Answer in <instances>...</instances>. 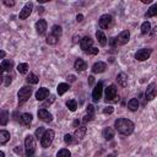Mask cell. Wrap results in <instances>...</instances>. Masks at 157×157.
<instances>
[{
    "instance_id": "cell-1",
    "label": "cell",
    "mask_w": 157,
    "mask_h": 157,
    "mask_svg": "<svg viewBox=\"0 0 157 157\" xmlns=\"http://www.w3.org/2000/svg\"><path fill=\"white\" fill-rule=\"evenodd\" d=\"M115 129L118 132L123 134V135H130L132 131H134V123L129 119H125V118H119L115 120Z\"/></svg>"
},
{
    "instance_id": "cell-2",
    "label": "cell",
    "mask_w": 157,
    "mask_h": 157,
    "mask_svg": "<svg viewBox=\"0 0 157 157\" xmlns=\"http://www.w3.org/2000/svg\"><path fill=\"white\" fill-rule=\"evenodd\" d=\"M25 148H26V155L25 157H33L34 151H36V139L32 135H27L25 139Z\"/></svg>"
},
{
    "instance_id": "cell-3",
    "label": "cell",
    "mask_w": 157,
    "mask_h": 157,
    "mask_svg": "<svg viewBox=\"0 0 157 157\" xmlns=\"http://www.w3.org/2000/svg\"><path fill=\"white\" fill-rule=\"evenodd\" d=\"M54 136H55V132H54L52 129L45 130L44 134H43V136H42V139H40V145H42V147H44V148L49 147V146L52 145L53 140H54Z\"/></svg>"
},
{
    "instance_id": "cell-4",
    "label": "cell",
    "mask_w": 157,
    "mask_h": 157,
    "mask_svg": "<svg viewBox=\"0 0 157 157\" xmlns=\"http://www.w3.org/2000/svg\"><path fill=\"white\" fill-rule=\"evenodd\" d=\"M32 94V88L29 86H23L22 88H20V91L17 92V96H18V102L20 103H23L26 102Z\"/></svg>"
},
{
    "instance_id": "cell-5",
    "label": "cell",
    "mask_w": 157,
    "mask_h": 157,
    "mask_svg": "<svg viewBox=\"0 0 157 157\" xmlns=\"http://www.w3.org/2000/svg\"><path fill=\"white\" fill-rule=\"evenodd\" d=\"M112 23H113V17H112L110 15H108V13L102 15V16L99 17V20H98V25H99V27L103 28V29L109 28V27L112 26Z\"/></svg>"
},
{
    "instance_id": "cell-6",
    "label": "cell",
    "mask_w": 157,
    "mask_h": 157,
    "mask_svg": "<svg viewBox=\"0 0 157 157\" xmlns=\"http://www.w3.org/2000/svg\"><path fill=\"white\" fill-rule=\"evenodd\" d=\"M151 53H152V49H150V48H142V49H140V50L136 52V54H135V59L139 60V61L147 60V59L150 58Z\"/></svg>"
},
{
    "instance_id": "cell-7",
    "label": "cell",
    "mask_w": 157,
    "mask_h": 157,
    "mask_svg": "<svg viewBox=\"0 0 157 157\" xmlns=\"http://www.w3.org/2000/svg\"><path fill=\"white\" fill-rule=\"evenodd\" d=\"M117 94H118V91H117L115 85H110L105 88V99H107V102L108 101H115Z\"/></svg>"
},
{
    "instance_id": "cell-8",
    "label": "cell",
    "mask_w": 157,
    "mask_h": 157,
    "mask_svg": "<svg viewBox=\"0 0 157 157\" xmlns=\"http://www.w3.org/2000/svg\"><path fill=\"white\" fill-rule=\"evenodd\" d=\"M38 118H39L42 121H44V123H50V121L53 120V115H52L45 108L38 109Z\"/></svg>"
},
{
    "instance_id": "cell-9",
    "label": "cell",
    "mask_w": 157,
    "mask_h": 157,
    "mask_svg": "<svg viewBox=\"0 0 157 157\" xmlns=\"http://www.w3.org/2000/svg\"><path fill=\"white\" fill-rule=\"evenodd\" d=\"M32 7H33V4H32V2H27V4L23 6V9L20 11V15H18L20 20H26V18L31 15V12H32Z\"/></svg>"
},
{
    "instance_id": "cell-10",
    "label": "cell",
    "mask_w": 157,
    "mask_h": 157,
    "mask_svg": "<svg viewBox=\"0 0 157 157\" xmlns=\"http://www.w3.org/2000/svg\"><path fill=\"white\" fill-rule=\"evenodd\" d=\"M129 39H130V32H129V31H123V32H120L119 36L115 38V40H117V43H118L119 45L126 44V43L129 42Z\"/></svg>"
},
{
    "instance_id": "cell-11",
    "label": "cell",
    "mask_w": 157,
    "mask_h": 157,
    "mask_svg": "<svg viewBox=\"0 0 157 157\" xmlns=\"http://www.w3.org/2000/svg\"><path fill=\"white\" fill-rule=\"evenodd\" d=\"M102 92H103V83L102 82H98L97 85H96V87L93 88V91H92V98H93V101H99V98L102 97Z\"/></svg>"
},
{
    "instance_id": "cell-12",
    "label": "cell",
    "mask_w": 157,
    "mask_h": 157,
    "mask_svg": "<svg viewBox=\"0 0 157 157\" xmlns=\"http://www.w3.org/2000/svg\"><path fill=\"white\" fill-rule=\"evenodd\" d=\"M155 82H152V83H150L148 86H147V90H146V99L147 101H152L155 97H156V88H155Z\"/></svg>"
},
{
    "instance_id": "cell-13",
    "label": "cell",
    "mask_w": 157,
    "mask_h": 157,
    "mask_svg": "<svg viewBox=\"0 0 157 157\" xmlns=\"http://www.w3.org/2000/svg\"><path fill=\"white\" fill-rule=\"evenodd\" d=\"M48 96H49V90L45 87H40L36 92V99L37 101H44L45 98H48Z\"/></svg>"
},
{
    "instance_id": "cell-14",
    "label": "cell",
    "mask_w": 157,
    "mask_h": 157,
    "mask_svg": "<svg viewBox=\"0 0 157 157\" xmlns=\"http://www.w3.org/2000/svg\"><path fill=\"white\" fill-rule=\"evenodd\" d=\"M92 44H93V39H92L91 37H83V38L80 40V47H81V49H83L85 52H86L87 49H90V48L92 47Z\"/></svg>"
},
{
    "instance_id": "cell-15",
    "label": "cell",
    "mask_w": 157,
    "mask_h": 157,
    "mask_svg": "<svg viewBox=\"0 0 157 157\" xmlns=\"http://www.w3.org/2000/svg\"><path fill=\"white\" fill-rule=\"evenodd\" d=\"M105 69H107V65H105V63H103V61L94 63V64H93V66H92V71H93L94 74L104 72V71H105Z\"/></svg>"
},
{
    "instance_id": "cell-16",
    "label": "cell",
    "mask_w": 157,
    "mask_h": 157,
    "mask_svg": "<svg viewBox=\"0 0 157 157\" xmlns=\"http://www.w3.org/2000/svg\"><path fill=\"white\" fill-rule=\"evenodd\" d=\"M74 67H75V70L76 71H83V70H86L87 69V64H86V61L83 60V59H76V61L74 63Z\"/></svg>"
},
{
    "instance_id": "cell-17",
    "label": "cell",
    "mask_w": 157,
    "mask_h": 157,
    "mask_svg": "<svg viewBox=\"0 0 157 157\" xmlns=\"http://www.w3.org/2000/svg\"><path fill=\"white\" fill-rule=\"evenodd\" d=\"M13 66V63L12 60H9V59H4L1 65H0V71L1 72H5V71H10Z\"/></svg>"
},
{
    "instance_id": "cell-18",
    "label": "cell",
    "mask_w": 157,
    "mask_h": 157,
    "mask_svg": "<svg viewBox=\"0 0 157 157\" xmlns=\"http://www.w3.org/2000/svg\"><path fill=\"white\" fill-rule=\"evenodd\" d=\"M36 29L39 34H44L45 33V29H47V22L45 20H39L36 22Z\"/></svg>"
},
{
    "instance_id": "cell-19",
    "label": "cell",
    "mask_w": 157,
    "mask_h": 157,
    "mask_svg": "<svg viewBox=\"0 0 157 157\" xmlns=\"http://www.w3.org/2000/svg\"><path fill=\"white\" fill-rule=\"evenodd\" d=\"M117 81H118V83H119L121 87H126V85H128V75H126L125 72H120V74H118V76H117Z\"/></svg>"
},
{
    "instance_id": "cell-20",
    "label": "cell",
    "mask_w": 157,
    "mask_h": 157,
    "mask_svg": "<svg viewBox=\"0 0 157 157\" xmlns=\"http://www.w3.org/2000/svg\"><path fill=\"white\" fill-rule=\"evenodd\" d=\"M32 114L31 113H23L22 115H21V123L23 124V125H26V126H29L31 125V123H32Z\"/></svg>"
},
{
    "instance_id": "cell-21",
    "label": "cell",
    "mask_w": 157,
    "mask_h": 157,
    "mask_svg": "<svg viewBox=\"0 0 157 157\" xmlns=\"http://www.w3.org/2000/svg\"><path fill=\"white\" fill-rule=\"evenodd\" d=\"M102 135H103V137L105 139V140H112L113 137H114V130H113V128H105L103 131H102Z\"/></svg>"
},
{
    "instance_id": "cell-22",
    "label": "cell",
    "mask_w": 157,
    "mask_h": 157,
    "mask_svg": "<svg viewBox=\"0 0 157 157\" xmlns=\"http://www.w3.org/2000/svg\"><path fill=\"white\" fill-rule=\"evenodd\" d=\"M86 135V126H80L75 130V137L77 140H82Z\"/></svg>"
},
{
    "instance_id": "cell-23",
    "label": "cell",
    "mask_w": 157,
    "mask_h": 157,
    "mask_svg": "<svg viewBox=\"0 0 157 157\" xmlns=\"http://www.w3.org/2000/svg\"><path fill=\"white\" fill-rule=\"evenodd\" d=\"M96 38L98 39V42H99V44H101L102 47H104V45L107 44V37L104 36V33H103L102 31H97V32H96Z\"/></svg>"
},
{
    "instance_id": "cell-24",
    "label": "cell",
    "mask_w": 157,
    "mask_h": 157,
    "mask_svg": "<svg viewBox=\"0 0 157 157\" xmlns=\"http://www.w3.org/2000/svg\"><path fill=\"white\" fill-rule=\"evenodd\" d=\"M10 140V132L6 130H0V144L4 145Z\"/></svg>"
},
{
    "instance_id": "cell-25",
    "label": "cell",
    "mask_w": 157,
    "mask_h": 157,
    "mask_svg": "<svg viewBox=\"0 0 157 157\" xmlns=\"http://www.w3.org/2000/svg\"><path fill=\"white\" fill-rule=\"evenodd\" d=\"M69 88H70V86L67 85V83H59L58 85V87H56V91H58V94L59 96H61V94H64L65 92H67L69 91Z\"/></svg>"
},
{
    "instance_id": "cell-26",
    "label": "cell",
    "mask_w": 157,
    "mask_h": 157,
    "mask_svg": "<svg viewBox=\"0 0 157 157\" xmlns=\"http://www.w3.org/2000/svg\"><path fill=\"white\" fill-rule=\"evenodd\" d=\"M128 108H129L131 112L137 110V108H139V101H137L136 98H131V99L128 102Z\"/></svg>"
},
{
    "instance_id": "cell-27",
    "label": "cell",
    "mask_w": 157,
    "mask_h": 157,
    "mask_svg": "<svg viewBox=\"0 0 157 157\" xmlns=\"http://www.w3.org/2000/svg\"><path fill=\"white\" fill-rule=\"evenodd\" d=\"M9 121V112L7 110H1L0 112V124L6 125Z\"/></svg>"
},
{
    "instance_id": "cell-28",
    "label": "cell",
    "mask_w": 157,
    "mask_h": 157,
    "mask_svg": "<svg viewBox=\"0 0 157 157\" xmlns=\"http://www.w3.org/2000/svg\"><path fill=\"white\" fill-rule=\"evenodd\" d=\"M156 13H157V4L152 5V6L147 10V12H146V15H145V16H146L147 18H150V17H153Z\"/></svg>"
},
{
    "instance_id": "cell-29",
    "label": "cell",
    "mask_w": 157,
    "mask_h": 157,
    "mask_svg": "<svg viewBox=\"0 0 157 157\" xmlns=\"http://www.w3.org/2000/svg\"><path fill=\"white\" fill-rule=\"evenodd\" d=\"M61 32H63V31H61V27L58 26V25H55V26L52 27V33H50V34H53L54 37H56V38L59 39V37L61 36Z\"/></svg>"
},
{
    "instance_id": "cell-30",
    "label": "cell",
    "mask_w": 157,
    "mask_h": 157,
    "mask_svg": "<svg viewBox=\"0 0 157 157\" xmlns=\"http://www.w3.org/2000/svg\"><path fill=\"white\" fill-rule=\"evenodd\" d=\"M17 71L20 74H27L28 72V64L27 63H21L17 65Z\"/></svg>"
},
{
    "instance_id": "cell-31",
    "label": "cell",
    "mask_w": 157,
    "mask_h": 157,
    "mask_svg": "<svg viewBox=\"0 0 157 157\" xmlns=\"http://www.w3.org/2000/svg\"><path fill=\"white\" fill-rule=\"evenodd\" d=\"M27 82L28 83H32V85H36V83H38V81H39V78H38V76L37 75H34V74H32V72H29V75L27 76Z\"/></svg>"
},
{
    "instance_id": "cell-32",
    "label": "cell",
    "mask_w": 157,
    "mask_h": 157,
    "mask_svg": "<svg viewBox=\"0 0 157 157\" xmlns=\"http://www.w3.org/2000/svg\"><path fill=\"white\" fill-rule=\"evenodd\" d=\"M150 29H151V23H150L148 21H145V22L141 25V33H142V34H146V33L150 32Z\"/></svg>"
},
{
    "instance_id": "cell-33",
    "label": "cell",
    "mask_w": 157,
    "mask_h": 157,
    "mask_svg": "<svg viewBox=\"0 0 157 157\" xmlns=\"http://www.w3.org/2000/svg\"><path fill=\"white\" fill-rule=\"evenodd\" d=\"M66 107H67L71 112H75L76 108H77V103H76L75 99H69V101L66 102Z\"/></svg>"
},
{
    "instance_id": "cell-34",
    "label": "cell",
    "mask_w": 157,
    "mask_h": 157,
    "mask_svg": "<svg viewBox=\"0 0 157 157\" xmlns=\"http://www.w3.org/2000/svg\"><path fill=\"white\" fill-rule=\"evenodd\" d=\"M56 157H71V152L67 148H61L56 153Z\"/></svg>"
},
{
    "instance_id": "cell-35",
    "label": "cell",
    "mask_w": 157,
    "mask_h": 157,
    "mask_svg": "<svg viewBox=\"0 0 157 157\" xmlns=\"http://www.w3.org/2000/svg\"><path fill=\"white\" fill-rule=\"evenodd\" d=\"M47 43H48V44H50V45H54V44H56V43H58V38H56V37H54L53 34H49V36L47 37Z\"/></svg>"
},
{
    "instance_id": "cell-36",
    "label": "cell",
    "mask_w": 157,
    "mask_h": 157,
    "mask_svg": "<svg viewBox=\"0 0 157 157\" xmlns=\"http://www.w3.org/2000/svg\"><path fill=\"white\" fill-rule=\"evenodd\" d=\"M44 131H45V129H44V128H42V126H39V128L36 130V132H34V136H36L37 139H42V136H43Z\"/></svg>"
},
{
    "instance_id": "cell-37",
    "label": "cell",
    "mask_w": 157,
    "mask_h": 157,
    "mask_svg": "<svg viewBox=\"0 0 157 157\" xmlns=\"http://www.w3.org/2000/svg\"><path fill=\"white\" fill-rule=\"evenodd\" d=\"M86 53H87V54H93V55H96V54H98V48L91 47L90 49H87V50H86Z\"/></svg>"
},
{
    "instance_id": "cell-38",
    "label": "cell",
    "mask_w": 157,
    "mask_h": 157,
    "mask_svg": "<svg viewBox=\"0 0 157 157\" xmlns=\"http://www.w3.org/2000/svg\"><path fill=\"white\" fill-rule=\"evenodd\" d=\"M114 112V108L112 107V105H108V107H105L104 109H103V113L104 114H112Z\"/></svg>"
},
{
    "instance_id": "cell-39",
    "label": "cell",
    "mask_w": 157,
    "mask_h": 157,
    "mask_svg": "<svg viewBox=\"0 0 157 157\" xmlns=\"http://www.w3.org/2000/svg\"><path fill=\"white\" fill-rule=\"evenodd\" d=\"M64 141H65L66 144H71V142H72V136H71L70 134H66V135L64 136Z\"/></svg>"
},
{
    "instance_id": "cell-40",
    "label": "cell",
    "mask_w": 157,
    "mask_h": 157,
    "mask_svg": "<svg viewBox=\"0 0 157 157\" xmlns=\"http://www.w3.org/2000/svg\"><path fill=\"white\" fill-rule=\"evenodd\" d=\"M86 110H87V114H88V115H92V117H93V112H94L93 105H91V104H90V105L87 107V109H86Z\"/></svg>"
},
{
    "instance_id": "cell-41",
    "label": "cell",
    "mask_w": 157,
    "mask_h": 157,
    "mask_svg": "<svg viewBox=\"0 0 157 157\" xmlns=\"http://www.w3.org/2000/svg\"><path fill=\"white\" fill-rule=\"evenodd\" d=\"M54 99H55V98H54V96H50V98H49L48 101H45V102H44V107H45V105H50V104L54 102Z\"/></svg>"
},
{
    "instance_id": "cell-42",
    "label": "cell",
    "mask_w": 157,
    "mask_h": 157,
    "mask_svg": "<svg viewBox=\"0 0 157 157\" xmlns=\"http://www.w3.org/2000/svg\"><path fill=\"white\" fill-rule=\"evenodd\" d=\"M4 4L6 6H13L15 5V1L13 0H4Z\"/></svg>"
},
{
    "instance_id": "cell-43",
    "label": "cell",
    "mask_w": 157,
    "mask_h": 157,
    "mask_svg": "<svg viewBox=\"0 0 157 157\" xmlns=\"http://www.w3.org/2000/svg\"><path fill=\"white\" fill-rule=\"evenodd\" d=\"M92 115H88V114H86L85 117H83V123H87V121H90V120H92Z\"/></svg>"
},
{
    "instance_id": "cell-44",
    "label": "cell",
    "mask_w": 157,
    "mask_h": 157,
    "mask_svg": "<svg viewBox=\"0 0 157 157\" xmlns=\"http://www.w3.org/2000/svg\"><path fill=\"white\" fill-rule=\"evenodd\" d=\"M5 78V86H9L10 83H11V77L10 76H6V77H4Z\"/></svg>"
},
{
    "instance_id": "cell-45",
    "label": "cell",
    "mask_w": 157,
    "mask_h": 157,
    "mask_svg": "<svg viewBox=\"0 0 157 157\" xmlns=\"http://www.w3.org/2000/svg\"><path fill=\"white\" fill-rule=\"evenodd\" d=\"M82 18H83V16H82L81 13H78V15L76 16V21H77V22H81V21H82Z\"/></svg>"
},
{
    "instance_id": "cell-46",
    "label": "cell",
    "mask_w": 157,
    "mask_h": 157,
    "mask_svg": "<svg viewBox=\"0 0 157 157\" xmlns=\"http://www.w3.org/2000/svg\"><path fill=\"white\" fill-rule=\"evenodd\" d=\"M93 82H94V77H93V76H90V77H88V83L92 85Z\"/></svg>"
},
{
    "instance_id": "cell-47",
    "label": "cell",
    "mask_w": 157,
    "mask_h": 157,
    "mask_svg": "<svg viewBox=\"0 0 157 157\" xmlns=\"http://www.w3.org/2000/svg\"><path fill=\"white\" fill-rule=\"evenodd\" d=\"M5 55H6V53H5L4 50H1V49H0V59H4V58H5Z\"/></svg>"
},
{
    "instance_id": "cell-48",
    "label": "cell",
    "mask_w": 157,
    "mask_h": 157,
    "mask_svg": "<svg viewBox=\"0 0 157 157\" xmlns=\"http://www.w3.org/2000/svg\"><path fill=\"white\" fill-rule=\"evenodd\" d=\"M67 80H70V82H74V81H75V76H74V75L67 76Z\"/></svg>"
},
{
    "instance_id": "cell-49",
    "label": "cell",
    "mask_w": 157,
    "mask_h": 157,
    "mask_svg": "<svg viewBox=\"0 0 157 157\" xmlns=\"http://www.w3.org/2000/svg\"><path fill=\"white\" fill-rule=\"evenodd\" d=\"M38 12H39V13H43V12H44V7L39 6V7H38Z\"/></svg>"
},
{
    "instance_id": "cell-50",
    "label": "cell",
    "mask_w": 157,
    "mask_h": 157,
    "mask_svg": "<svg viewBox=\"0 0 157 157\" xmlns=\"http://www.w3.org/2000/svg\"><path fill=\"white\" fill-rule=\"evenodd\" d=\"M2 80H4V72H1V71H0V83L2 82Z\"/></svg>"
},
{
    "instance_id": "cell-51",
    "label": "cell",
    "mask_w": 157,
    "mask_h": 157,
    "mask_svg": "<svg viewBox=\"0 0 157 157\" xmlns=\"http://www.w3.org/2000/svg\"><path fill=\"white\" fill-rule=\"evenodd\" d=\"M151 1H152V0H142V2H144V4H150Z\"/></svg>"
},
{
    "instance_id": "cell-52",
    "label": "cell",
    "mask_w": 157,
    "mask_h": 157,
    "mask_svg": "<svg viewBox=\"0 0 157 157\" xmlns=\"http://www.w3.org/2000/svg\"><path fill=\"white\" fill-rule=\"evenodd\" d=\"M0 157H5V153L2 151H0Z\"/></svg>"
},
{
    "instance_id": "cell-53",
    "label": "cell",
    "mask_w": 157,
    "mask_h": 157,
    "mask_svg": "<svg viewBox=\"0 0 157 157\" xmlns=\"http://www.w3.org/2000/svg\"><path fill=\"white\" fill-rule=\"evenodd\" d=\"M107 157H115V155H114V153H112V155H108Z\"/></svg>"
}]
</instances>
